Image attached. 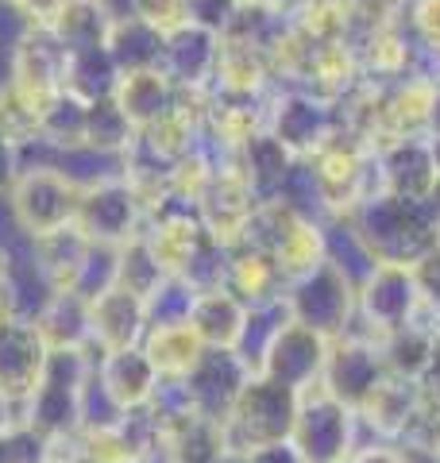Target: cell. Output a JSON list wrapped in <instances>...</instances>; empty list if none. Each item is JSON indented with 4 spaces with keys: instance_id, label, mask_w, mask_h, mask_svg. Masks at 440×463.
I'll list each match as a JSON object with an SVG mask.
<instances>
[{
    "instance_id": "obj_16",
    "label": "cell",
    "mask_w": 440,
    "mask_h": 463,
    "mask_svg": "<svg viewBox=\"0 0 440 463\" xmlns=\"http://www.w3.org/2000/svg\"><path fill=\"white\" fill-rule=\"evenodd\" d=\"M375 170H378V182H383L378 190L406 197V201H425L440 178L429 136L398 139V143H390V147L375 151Z\"/></svg>"
},
{
    "instance_id": "obj_12",
    "label": "cell",
    "mask_w": 440,
    "mask_h": 463,
    "mask_svg": "<svg viewBox=\"0 0 440 463\" xmlns=\"http://www.w3.org/2000/svg\"><path fill=\"white\" fill-rule=\"evenodd\" d=\"M325 359H329V340L290 317V321L278 328V336L267 344V352H263L255 371L301 394L305 386L320 383V374H325Z\"/></svg>"
},
{
    "instance_id": "obj_32",
    "label": "cell",
    "mask_w": 440,
    "mask_h": 463,
    "mask_svg": "<svg viewBox=\"0 0 440 463\" xmlns=\"http://www.w3.org/2000/svg\"><path fill=\"white\" fill-rule=\"evenodd\" d=\"M136 139V128L124 116V109L116 105V97L97 100L85 109V147L93 151H109V155H124Z\"/></svg>"
},
{
    "instance_id": "obj_19",
    "label": "cell",
    "mask_w": 440,
    "mask_h": 463,
    "mask_svg": "<svg viewBox=\"0 0 440 463\" xmlns=\"http://www.w3.org/2000/svg\"><path fill=\"white\" fill-rule=\"evenodd\" d=\"M97 374L124 410H143V405L155 398L158 379H163L151 359H147L143 344L120 347V352H100L97 355Z\"/></svg>"
},
{
    "instance_id": "obj_33",
    "label": "cell",
    "mask_w": 440,
    "mask_h": 463,
    "mask_svg": "<svg viewBox=\"0 0 440 463\" xmlns=\"http://www.w3.org/2000/svg\"><path fill=\"white\" fill-rule=\"evenodd\" d=\"M197 289L189 286L182 274H167L151 294L143 298L147 309V328H163V325H189V313H194Z\"/></svg>"
},
{
    "instance_id": "obj_27",
    "label": "cell",
    "mask_w": 440,
    "mask_h": 463,
    "mask_svg": "<svg viewBox=\"0 0 440 463\" xmlns=\"http://www.w3.org/2000/svg\"><path fill=\"white\" fill-rule=\"evenodd\" d=\"M120 66L112 62L109 47H85V51H70L66 62V93H73L85 105L109 100L120 90Z\"/></svg>"
},
{
    "instance_id": "obj_36",
    "label": "cell",
    "mask_w": 440,
    "mask_h": 463,
    "mask_svg": "<svg viewBox=\"0 0 440 463\" xmlns=\"http://www.w3.org/2000/svg\"><path fill=\"white\" fill-rule=\"evenodd\" d=\"M163 279H167V270L158 267V259H155L151 248H147L143 236L120 243V270H116V286L128 289V294L147 298Z\"/></svg>"
},
{
    "instance_id": "obj_43",
    "label": "cell",
    "mask_w": 440,
    "mask_h": 463,
    "mask_svg": "<svg viewBox=\"0 0 440 463\" xmlns=\"http://www.w3.org/2000/svg\"><path fill=\"white\" fill-rule=\"evenodd\" d=\"M414 27L421 32V43L440 47V0H414Z\"/></svg>"
},
{
    "instance_id": "obj_21",
    "label": "cell",
    "mask_w": 440,
    "mask_h": 463,
    "mask_svg": "<svg viewBox=\"0 0 440 463\" xmlns=\"http://www.w3.org/2000/svg\"><path fill=\"white\" fill-rule=\"evenodd\" d=\"M293 163H298V158H293L271 132H259V136H252L247 143H240V147L232 151V166L244 174V182L252 185V194L259 201L278 197V190H282L286 178H290Z\"/></svg>"
},
{
    "instance_id": "obj_1",
    "label": "cell",
    "mask_w": 440,
    "mask_h": 463,
    "mask_svg": "<svg viewBox=\"0 0 440 463\" xmlns=\"http://www.w3.org/2000/svg\"><path fill=\"white\" fill-rule=\"evenodd\" d=\"M340 221L356 232L371 263L414 267L417 259L440 243V224L429 216L425 201H406L394 194H371Z\"/></svg>"
},
{
    "instance_id": "obj_54",
    "label": "cell",
    "mask_w": 440,
    "mask_h": 463,
    "mask_svg": "<svg viewBox=\"0 0 440 463\" xmlns=\"http://www.w3.org/2000/svg\"><path fill=\"white\" fill-rule=\"evenodd\" d=\"M0 251H5V248H0Z\"/></svg>"
},
{
    "instance_id": "obj_48",
    "label": "cell",
    "mask_w": 440,
    "mask_h": 463,
    "mask_svg": "<svg viewBox=\"0 0 440 463\" xmlns=\"http://www.w3.org/2000/svg\"><path fill=\"white\" fill-rule=\"evenodd\" d=\"M213 463H247V452H232V448H225Z\"/></svg>"
},
{
    "instance_id": "obj_2",
    "label": "cell",
    "mask_w": 440,
    "mask_h": 463,
    "mask_svg": "<svg viewBox=\"0 0 440 463\" xmlns=\"http://www.w3.org/2000/svg\"><path fill=\"white\" fill-rule=\"evenodd\" d=\"M293 417H298V390H290L255 371L244 383L240 398L232 402L228 417L220 421L225 448H232V452H255L263 444L290 440Z\"/></svg>"
},
{
    "instance_id": "obj_11",
    "label": "cell",
    "mask_w": 440,
    "mask_h": 463,
    "mask_svg": "<svg viewBox=\"0 0 440 463\" xmlns=\"http://www.w3.org/2000/svg\"><path fill=\"white\" fill-rule=\"evenodd\" d=\"M143 216H147L143 197L131 190L124 178H116V182H105V185H93V190H81L73 224L81 228L85 240L120 248V243L136 240L143 232Z\"/></svg>"
},
{
    "instance_id": "obj_26",
    "label": "cell",
    "mask_w": 440,
    "mask_h": 463,
    "mask_svg": "<svg viewBox=\"0 0 440 463\" xmlns=\"http://www.w3.org/2000/svg\"><path fill=\"white\" fill-rule=\"evenodd\" d=\"M163 35L158 27L128 16H116L112 20V32H109V54L112 62L120 66V74H139V70H158V58H163Z\"/></svg>"
},
{
    "instance_id": "obj_53",
    "label": "cell",
    "mask_w": 440,
    "mask_h": 463,
    "mask_svg": "<svg viewBox=\"0 0 440 463\" xmlns=\"http://www.w3.org/2000/svg\"><path fill=\"white\" fill-rule=\"evenodd\" d=\"M5 5H8V0H5Z\"/></svg>"
},
{
    "instance_id": "obj_47",
    "label": "cell",
    "mask_w": 440,
    "mask_h": 463,
    "mask_svg": "<svg viewBox=\"0 0 440 463\" xmlns=\"http://www.w3.org/2000/svg\"><path fill=\"white\" fill-rule=\"evenodd\" d=\"M12 421H24V410H20V405H12L5 394H0V429H8Z\"/></svg>"
},
{
    "instance_id": "obj_23",
    "label": "cell",
    "mask_w": 440,
    "mask_h": 463,
    "mask_svg": "<svg viewBox=\"0 0 440 463\" xmlns=\"http://www.w3.org/2000/svg\"><path fill=\"white\" fill-rule=\"evenodd\" d=\"M274 74H271V58L255 43L244 39H220V58H216V78L213 90L228 93H271Z\"/></svg>"
},
{
    "instance_id": "obj_18",
    "label": "cell",
    "mask_w": 440,
    "mask_h": 463,
    "mask_svg": "<svg viewBox=\"0 0 440 463\" xmlns=\"http://www.w3.org/2000/svg\"><path fill=\"white\" fill-rule=\"evenodd\" d=\"M147 336V309L139 294L112 286L109 294L90 301V352H120Z\"/></svg>"
},
{
    "instance_id": "obj_17",
    "label": "cell",
    "mask_w": 440,
    "mask_h": 463,
    "mask_svg": "<svg viewBox=\"0 0 440 463\" xmlns=\"http://www.w3.org/2000/svg\"><path fill=\"white\" fill-rule=\"evenodd\" d=\"M0 286L8 294L12 317H24V321H35L39 309L51 301L54 282L39 263L32 236H16L0 251Z\"/></svg>"
},
{
    "instance_id": "obj_25",
    "label": "cell",
    "mask_w": 440,
    "mask_h": 463,
    "mask_svg": "<svg viewBox=\"0 0 440 463\" xmlns=\"http://www.w3.org/2000/svg\"><path fill=\"white\" fill-rule=\"evenodd\" d=\"M244 321H247V306L228 286L197 294L194 313H189V328L197 332L205 347H236Z\"/></svg>"
},
{
    "instance_id": "obj_22",
    "label": "cell",
    "mask_w": 440,
    "mask_h": 463,
    "mask_svg": "<svg viewBox=\"0 0 440 463\" xmlns=\"http://www.w3.org/2000/svg\"><path fill=\"white\" fill-rule=\"evenodd\" d=\"M286 270L274 263L271 255H263L244 243H232V267H228V289L244 306H267V301L286 298Z\"/></svg>"
},
{
    "instance_id": "obj_38",
    "label": "cell",
    "mask_w": 440,
    "mask_h": 463,
    "mask_svg": "<svg viewBox=\"0 0 440 463\" xmlns=\"http://www.w3.org/2000/svg\"><path fill=\"white\" fill-rule=\"evenodd\" d=\"M51 459H54V440H47L27 421H12L8 429H0V463H51Z\"/></svg>"
},
{
    "instance_id": "obj_34",
    "label": "cell",
    "mask_w": 440,
    "mask_h": 463,
    "mask_svg": "<svg viewBox=\"0 0 440 463\" xmlns=\"http://www.w3.org/2000/svg\"><path fill=\"white\" fill-rule=\"evenodd\" d=\"M116 270H120V248H112V243H93L85 248L78 270H73V279L66 289H73L78 298L85 301H97L100 294H109L116 286Z\"/></svg>"
},
{
    "instance_id": "obj_42",
    "label": "cell",
    "mask_w": 440,
    "mask_h": 463,
    "mask_svg": "<svg viewBox=\"0 0 440 463\" xmlns=\"http://www.w3.org/2000/svg\"><path fill=\"white\" fill-rule=\"evenodd\" d=\"M70 0H8V8L24 20V27H54Z\"/></svg>"
},
{
    "instance_id": "obj_50",
    "label": "cell",
    "mask_w": 440,
    "mask_h": 463,
    "mask_svg": "<svg viewBox=\"0 0 440 463\" xmlns=\"http://www.w3.org/2000/svg\"><path fill=\"white\" fill-rule=\"evenodd\" d=\"M12 317V306H8V294H5V286H0V325H5Z\"/></svg>"
},
{
    "instance_id": "obj_15",
    "label": "cell",
    "mask_w": 440,
    "mask_h": 463,
    "mask_svg": "<svg viewBox=\"0 0 440 463\" xmlns=\"http://www.w3.org/2000/svg\"><path fill=\"white\" fill-rule=\"evenodd\" d=\"M216 58H220V35L186 20L163 35L158 70H163L178 90H209L216 78Z\"/></svg>"
},
{
    "instance_id": "obj_49",
    "label": "cell",
    "mask_w": 440,
    "mask_h": 463,
    "mask_svg": "<svg viewBox=\"0 0 440 463\" xmlns=\"http://www.w3.org/2000/svg\"><path fill=\"white\" fill-rule=\"evenodd\" d=\"M244 5H255V8H286L290 0H244Z\"/></svg>"
},
{
    "instance_id": "obj_31",
    "label": "cell",
    "mask_w": 440,
    "mask_h": 463,
    "mask_svg": "<svg viewBox=\"0 0 440 463\" xmlns=\"http://www.w3.org/2000/svg\"><path fill=\"white\" fill-rule=\"evenodd\" d=\"M85 248H90V240L81 236L78 224L58 228V232H51V236H39L35 240V255H39L43 270L51 274L54 289H66L70 286V279H73V270H78Z\"/></svg>"
},
{
    "instance_id": "obj_30",
    "label": "cell",
    "mask_w": 440,
    "mask_h": 463,
    "mask_svg": "<svg viewBox=\"0 0 440 463\" xmlns=\"http://www.w3.org/2000/svg\"><path fill=\"white\" fill-rule=\"evenodd\" d=\"M85 100H78L73 93H54L39 112V139H47L51 147L66 151L85 143Z\"/></svg>"
},
{
    "instance_id": "obj_10",
    "label": "cell",
    "mask_w": 440,
    "mask_h": 463,
    "mask_svg": "<svg viewBox=\"0 0 440 463\" xmlns=\"http://www.w3.org/2000/svg\"><path fill=\"white\" fill-rule=\"evenodd\" d=\"M66 62L70 51L51 27H24L8 54V81L43 109L54 93L66 90Z\"/></svg>"
},
{
    "instance_id": "obj_35",
    "label": "cell",
    "mask_w": 440,
    "mask_h": 463,
    "mask_svg": "<svg viewBox=\"0 0 440 463\" xmlns=\"http://www.w3.org/2000/svg\"><path fill=\"white\" fill-rule=\"evenodd\" d=\"M124 413L128 410L109 394V386L100 383L97 364H93L90 379L81 383V394H78V429L81 432H112L124 421Z\"/></svg>"
},
{
    "instance_id": "obj_14",
    "label": "cell",
    "mask_w": 440,
    "mask_h": 463,
    "mask_svg": "<svg viewBox=\"0 0 440 463\" xmlns=\"http://www.w3.org/2000/svg\"><path fill=\"white\" fill-rule=\"evenodd\" d=\"M47 355H51V347L43 344L35 321L8 317L0 325V394L24 410V402L35 394V386L43 379Z\"/></svg>"
},
{
    "instance_id": "obj_5",
    "label": "cell",
    "mask_w": 440,
    "mask_h": 463,
    "mask_svg": "<svg viewBox=\"0 0 440 463\" xmlns=\"http://www.w3.org/2000/svg\"><path fill=\"white\" fill-rule=\"evenodd\" d=\"M356 429V410H348L340 398H332L325 383H313L298 394V417H293L290 440L305 456V463H344Z\"/></svg>"
},
{
    "instance_id": "obj_46",
    "label": "cell",
    "mask_w": 440,
    "mask_h": 463,
    "mask_svg": "<svg viewBox=\"0 0 440 463\" xmlns=\"http://www.w3.org/2000/svg\"><path fill=\"white\" fill-rule=\"evenodd\" d=\"M16 178H20V147L0 132V194H8Z\"/></svg>"
},
{
    "instance_id": "obj_20",
    "label": "cell",
    "mask_w": 440,
    "mask_h": 463,
    "mask_svg": "<svg viewBox=\"0 0 440 463\" xmlns=\"http://www.w3.org/2000/svg\"><path fill=\"white\" fill-rule=\"evenodd\" d=\"M178 97H182V90L163 74V70H139V74L120 78L116 105L124 109L131 128L143 132V128H155L158 120H167V116L178 109Z\"/></svg>"
},
{
    "instance_id": "obj_40",
    "label": "cell",
    "mask_w": 440,
    "mask_h": 463,
    "mask_svg": "<svg viewBox=\"0 0 440 463\" xmlns=\"http://www.w3.org/2000/svg\"><path fill=\"white\" fill-rule=\"evenodd\" d=\"M128 12L136 20L158 27V32L186 24V0H128Z\"/></svg>"
},
{
    "instance_id": "obj_28",
    "label": "cell",
    "mask_w": 440,
    "mask_h": 463,
    "mask_svg": "<svg viewBox=\"0 0 440 463\" xmlns=\"http://www.w3.org/2000/svg\"><path fill=\"white\" fill-rule=\"evenodd\" d=\"M143 352L163 379H186L201 359L205 344L189 325H163V328H147Z\"/></svg>"
},
{
    "instance_id": "obj_39",
    "label": "cell",
    "mask_w": 440,
    "mask_h": 463,
    "mask_svg": "<svg viewBox=\"0 0 440 463\" xmlns=\"http://www.w3.org/2000/svg\"><path fill=\"white\" fill-rule=\"evenodd\" d=\"M240 12H244V0H186V20L220 35V39L232 32Z\"/></svg>"
},
{
    "instance_id": "obj_37",
    "label": "cell",
    "mask_w": 440,
    "mask_h": 463,
    "mask_svg": "<svg viewBox=\"0 0 440 463\" xmlns=\"http://www.w3.org/2000/svg\"><path fill=\"white\" fill-rule=\"evenodd\" d=\"M39 112L43 109L35 100L24 97L8 78L0 81V132L16 143V147H24V143H32L39 136Z\"/></svg>"
},
{
    "instance_id": "obj_41",
    "label": "cell",
    "mask_w": 440,
    "mask_h": 463,
    "mask_svg": "<svg viewBox=\"0 0 440 463\" xmlns=\"http://www.w3.org/2000/svg\"><path fill=\"white\" fill-rule=\"evenodd\" d=\"M409 270H414V282L421 289V301L429 309H440V243L425 251Z\"/></svg>"
},
{
    "instance_id": "obj_24",
    "label": "cell",
    "mask_w": 440,
    "mask_h": 463,
    "mask_svg": "<svg viewBox=\"0 0 440 463\" xmlns=\"http://www.w3.org/2000/svg\"><path fill=\"white\" fill-rule=\"evenodd\" d=\"M35 328L51 352L90 347V301L78 298L73 289H54L35 317Z\"/></svg>"
},
{
    "instance_id": "obj_29",
    "label": "cell",
    "mask_w": 440,
    "mask_h": 463,
    "mask_svg": "<svg viewBox=\"0 0 440 463\" xmlns=\"http://www.w3.org/2000/svg\"><path fill=\"white\" fill-rule=\"evenodd\" d=\"M116 12L105 0H70L62 8V16L54 20L51 32L58 35L66 51H85V47H105L112 32Z\"/></svg>"
},
{
    "instance_id": "obj_51",
    "label": "cell",
    "mask_w": 440,
    "mask_h": 463,
    "mask_svg": "<svg viewBox=\"0 0 440 463\" xmlns=\"http://www.w3.org/2000/svg\"><path fill=\"white\" fill-rule=\"evenodd\" d=\"M112 463H143V459H136V456H124V459H112Z\"/></svg>"
},
{
    "instance_id": "obj_44",
    "label": "cell",
    "mask_w": 440,
    "mask_h": 463,
    "mask_svg": "<svg viewBox=\"0 0 440 463\" xmlns=\"http://www.w3.org/2000/svg\"><path fill=\"white\" fill-rule=\"evenodd\" d=\"M344 463H409V452H402V448H394L387 440H375V444L356 448Z\"/></svg>"
},
{
    "instance_id": "obj_8",
    "label": "cell",
    "mask_w": 440,
    "mask_h": 463,
    "mask_svg": "<svg viewBox=\"0 0 440 463\" xmlns=\"http://www.w3.org/2000/svg\"><path fill=\"white\" fill-rule=\"evenodd\" d=\"M336 105L325 97H313L305 90H282L271 93V109H267V132L282 143L293 158H310L317 147L336 136Z\"/></svg>"
},
{
    "instance_id": "obj_3",
    "label": "cell",
    "mask_w": 440,
    "mask_h": 463,
    "mask_svg": "<svg viewBox=\"0 0 440 463\" xmlns=\"http://www.w3.org/2000/svg\"><path fill=\"white\" fill-rule=\"evenodd\" d=\"M93 364H97V352H90V347L51 352L35 394L24 402V421L54 444L73 437L78 432V394H81V383L90 379Z\"/></svg>"
},
{
    "instance_id": "obj_9",
    "label": "cell",
    "mask_w": 440,
    "mask_h": 463,
    "mask_svg": "<svg viewBox=\"0 0 440 463\" xmlns=\"http://www.w3.org/2000/svg\"><path fill=\"white\" fill-rule=\"evenodd\" d=\"M387 374L390 371H387V359H383L378 340L359 336V332H344V336L329 340V359H325L320 383H325L329 394L340 398L348 410H359Z\"/></svg>"
},
{
    "instance_id": "obj_6",
    "label": "cell",
    "mask_w": 440,
    "mask_h": 463,
    "mask_svg": "<svg viewBox=\"0 0 440 463\" xmlns=\"http://www.w3.org/2000/svg\"><path fill=\"white\" fill-rule=\"evenodd\" d=\"M421 309V289L414 270L398 263H375L356 282V317L367 325L363 336L383 340L387 332L409 325Z\"/></svg>"
},
{
    "instance_id": "obj_45",
    "label": "cell",
    "mask_w": 440,
    "mask_h": 463,
    "mask_svg": "<svg viewBox=\"0 0 440 463\" xmlns=\"http://www.w3.org/2000/svg\"><path fill=\"white\" fill-rule=\"evenodd\" d=\"M247 463H305V456L293 448V440H278V444H263L255 452H247Z\"/></svg>"
},
{
    "instance_id": "obj_52",
    "label": "cell",
    "mask_w": 440,
    "mask_h": 463,
    "mask_svg": "<svg viewBox=\"0 0 440 463\" xmlns=\"http://www.w3.org/2000/svg\"><path fill=\"white\" fill-rule=\"evenodd\" d=\"M51 463H73V459H66V456H54V459H51Z\"/></svg>"
},
{
    "instance_id": "obj_7",
    "label": "cell",
    "mask_w": 440,
    "mask_h": 463,
    "mask_svg": "<svg viewBox=\"0 0 440 463\" xmlns=\"http://www.w3.org/2000/svg\"><path fill=\"white\" fill-rule=\"evenodd\" d=\"M81 190L58 170H20V178L8 190V205L16 213L24 236H51L58 228H70L78 216Z\"/></svg>"
},
{
    "instance_id": "obj_13",
    "label": "cell",
    "mask_w": 440,
    "mask_h": 463,
    "mask_svg": "<svg viewBox=\"0 0 440 463\" xmlns=\"http://www.w3.org/2000/svg\"><path fill=\"white\" fill-rule=\"evenodd\" d=\"M252 367L240 359L236 347H205L201 359L194 364V371L186 374V390H189V402L201 417L209 421H225L232 402L240 398L244 383L252 379Z\"/></svg>"
},
{
    "instance_id": "obj_4",
    "label": "cell",
    "mask_w": 440,
    "mask_h": 463,
    "mask_svg": "<svg viewBox=\"0 0 440 463\" xmlns=\"http://www.w3.org/2000/svg\"><path fill=\"white\" fill-rule=\"evenodd\" d=\"M286 309L298 325L320 332L325 340H336L356 321V279L325 255L313 270L290 279Z\"/></svg>"
}]
</instances>
